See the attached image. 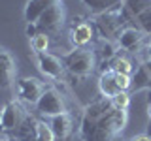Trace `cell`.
I'll list each match as a JSON object with an SVG mask.
<instances>
[{
    "label": "cell",
    "mask_w": 151,
    "mask_h": 141,
    "mask_svg": "<svg viewBox=\"0 0 151 141\" xmlns=\"http://www.w3.org/2000/svg\"><path fill=\"white\" fill-rule=\"evenodd\" d=\"M129 124V113L115 109L110 98H96L83 107L79 122L81 141H123V134Z\"/></svg>",
    "instance_id": "6da1fadb"
},
{
    "label": "cell",
    "mask_w": 151,
    "mask_h": 141,
    "mask_svg": "<svg viewBox=\"0 0 151 141\" xmlns=\"http://www.w3.org/2000/svg\"><path fill=\"white\" fill-rule=\"evenodd\" d=\"M64 21H66L64 4H63V0H59V2H55L49 9H45L36 23L27 25V36L28 38H34L36 34L57 36L60 30H63Z\"/></svg>",
    "instance_id": "7a4b0ae2"
},
{
    "label": "cell",
    "mask_w": 151,
    "mask_h": 141,
    "mask_svg": "<svg viewBox=\"0 0 151 141\" xmlns=\"http://www.w3.org/2000/svg\"><path fill=\"white\" fill-rule=\"evenodd\" d=\"M63 62H64V68L76 77H89L94 72L96 56H94V51L87 49V47H81V49L74 47L70 53H66L63 56Z\"/></svg>",
    "instance_id": "3957f363"
},
{
    "label": "cell",
    "mask_w": 151,
    "mask_h": 141,
    "mask_svg": "<svg viewBox=\"0 0 151 141\" xmlns=\"http://www.w3.org/2000/svg\"><path fill=\"white\" fill-rule=\"evenodd\" d=\"M94 26H96L98 34L104 40H117L123 28L129 26V21L123 15L121 8L113 9V11L102 13V15H94Z\"/></svg>",
    "instance_id": "277c9868"
},
{
    "label": "cell",
    "mask_w": 151,
    "mask_h": 141,
    "mask_svg": "<svg viewBox=\"0 0 151 141\" xmlns=\"http://www.w3.org/2000/svg\"><path fill=\"white\" fill-rule=\"evenodd\" d=\"M30 115L25 107L21 105V102L9 100L6 105L2 107V119H0V132L6 135H13L19 130V126L27 120V117Z\"/></svg>",
    "instance_id": "5b68a950"
},
{
    "label": "cell",
    "mask_w": 151,
    "mask_h": 141,
    "mask_svg": "<svg viewBox=\"0 0 151 141\" xmlns=\"http://www.w3.org/2000/svg\"><path fill=\"white\" fill-rule=\"evenodd\" d=\"M36 111L44 117H55V115H60V113H66V103H64V98H63V92L55 87H47L44 96L38 100L36 103Z\"/></svg>",
    "instance_id": "8992f818"
},
{
    "label": "cell",
    "mask_w": 151,
    "mask_h": 141,
    "mask_svg": "<svg viewBox=\"0 0 151 141\" xmlns=\"http://www.w3.org/2000/svg\"><path fill=\"white\" fill-rule=\"evenodd\" d=\"M45 88V83L38 77H21L17 81V96L19 100L36 105L38 100L44 96Z\"/></svg>",
    "instance_id": "52a82bcc"
},
{
    "label": "cell",
    "mask_w": 151,
    "mask_h": 141,
    "mask_svg": "<svg viewBox=\"0 0 151 141\" xmlns=\"http://www.w3.org/2000/svg\"><path fill=\"white\" fill-rule=\"evenodd\" d=\"M17 75V60L8 47L0 45V88H9Z\"/></svg>",
    "instance_id": "ba28073f"
},
{
    "label": "cell",
    "mask_w": 151,
    "mask_h": 141,
    "mask_svg": "<svg viewBox=\"0 0 151 141\" xmlns=\"http://www.w3.org/2000/svg\"><path fill=\"white\" fill-rule=\"evenodd\" d=\"M36 62H38V68L40 72L45 75V77H51V79H63L64 75V62L63 58H59L57 55L53 53H38L36 55Z\"/></svg>",
    "instance_id": "9c48e42d"
},
{
    "label": "cell",
    "mask_w": 151,
    "mask_h": 141,
    "mask_svg": "<svg viewBox=\"0 0 151 141\" xmlns=\"http://www.w3.org/2000/svg\"><path fill=\"white\" fill-rule=\"evenodd\" d=\"M93 38H94V26L83 19H78V23H74L70 28V41L76 49L87 47L93 41Z\"/></svg>",
    "instance_id": "30bf717a"
},
{
    "label": "cell",
    "mask_w": 151,
    "mask_h": 141,
    "mask_svg": "<svg viewBox=\"0 0 151 141\" xmlns=\"http://www.w3.org/2000/svg\"><path fill=\"white\" fill-rule=\"evenodd\" d=\"M49 124L55 132L57 141H70V137H72V134H74V119L68 111L51 117Z\"/></svg>",
    "instance_id": "8fae6325"
},
{
    "label": "cell",
    "mask_w": 151,
    "mask_h": 141,
    "mask_svg": "<svg viewBox=\"0 0 151 141\" xmlns=\"http://www.w3.org/2000/svg\"><path fill=\"white\" fill-rule=\"evenodd\" d=\"M145 36H147V34L142 32L138 26L129 25V26L123 28V32L119 34L117 41H119V45L125 51H132V53H136V51H140V45H142V41H144Z\"/></svg>",
    "instance_id": "7c38bea8"
},
{
    "label": "cell",
    "mask_w": 151,
    "mask_h": 141,
    "mask_svg": "<svg viewBox=\"0 0 151 141\" xmlns=\"http://www.w3.org/2000/svg\"><path fill=\"white\" fill-rule=\"evenodd\" d=\"M55 2H59V0H27V6H25V21L28 25H32V23H36L40 15L45 11V9H49L53 6Z\"/></svg>",
    "instance_id": "4fadbf2b"
},
{
    "label": "cell",
    "mask_w": 151,
    "mask_h": 141,
    "mask_svg": "<svg viewBox=\"0 0 151 141\" xmlns=\"http://www.w3.org/2000/svg\"><path fill=\"white\" fill-rule=\"evenodd\" d=\"M98 90H100V96L104 98H113L117 92H121V88L117 87V81H115V72L102 70L100 79H98Z\"/></svg>",
    "instance_id": "5bb4252c"
},
{
    "label": "cell",
    "mask_w": 151,
    "mask_h": 141,
    "mask_svg": "<svg viewBox=\"0 0 151 141\" xmlns=\"http://www.w3.org/2000/svg\"><path fill=\"white\" fill-rule=\"evenodd\" d=\"M147 8H151V0H123L121 11L129 23H134V19Z\"/></svg>",
    "instance_id": "9a60e30c"
},
{
    "label": "cell",
    "mask_w": 151,
    "mask_h": 141,
    "mask_svg": "<svg viewBox=\"0 0 151 141\" xmlns=\"http://www.w3.org/2000/svg\"><path fill=\"white\" fill-rule=\"evenodd\" d=\"M94 15H102V13L119 9L123 6V0H81Z\"/></svg>",
    "instance_id": "2e32d148"
},
{
    "label": "cell",
    "mask_w": 151,
    "mask_h": 141,
    "mask_svg": "<svg viewBox=\"0 0 151 141\" xmlns=\"http://www.w3.org/2000/svg\"><path fill=\"white\" fill-rule=\"evenodd\" d=\"M38 119H34L32 115L27 117V120L19 126V130L13 134V137H17L19 141H38V132H36Z\"/></svg>",
    "instance_id": "e0dca14e"
},
{
    "label": "cell",
    "mask_w": 151,
    "mask_h": 141,
    "mask_svg": "<svg viewBox=\"0 0 151 141\" xmlns=\"http://www.w3.org/2000/svg\"><path fill=\"white\" fill-rule=\"evenodd\" d=\"M145 88H151V72L149 68L142 62L136 70V73L132 75V85H130V90H145Z\"/></svg>",
    "instance_id": "ac0fdd59"
},
{
    "label": "cell",
    "mask_w": 151,
    "mask_h": 141,
    "mask_svg": "<svg viewBox=\"0 0 151 141\" xmlns=\"http://www.w3.org/2000/svg\"><path fill=\"white\" fill-rule=\"evenodd\" d=\"M119 41L115 40H104V38H100V56L104 62H110V60H113L117 56V49H119Z\"/></svg>",
    "instance_id": "d6986e66"
},
{
    "label": "cell",
    "mask_w": 151,
    "mask_h": 141,
    "mask_svg": "<svg viewBox=\"0 0 151 141\" xmlns=\"http://www.w3.org/2000/svg\"><path fill=\"white\" fill-rule=\"evenodd\" d=\"M108 70H111V72H115V73L132 75L134 66H132V62L127 58V56H115V58L111 60V64H110V68H108Z\"/></svg>",
    "instance_id": "ffe728a7"
},
{
    "label": "cell",
    "mask_w": 151,
    "mask_h": 141,
    "mask_svg": "<svg viewBox=\"0 0 151 141\" xmlns=\"http://www.w3.org/2000/svg\"><path fill=\"white\" fill-rule=\"evenodd\" d=\"M36 132H38V141H57L55 132H53V128H51V124H49V122H45V120H38Z\"/></svg>",
    "instance_id": "44dd1931"
},
{
    "label": "cell",
    "mask_w": 151,
    "mask_h": 141,
    "mask_svg": "<svg viewBox=\"0 0 151 141\" xmlns=\"http://www.w3.org/2000/svg\"><path fill=\"white\" fill-rule=\"evenodd\" d=\"M134 26H138L142 32L145 34H151V8H147L145 11H142L138 17L134 19Z\"/></svg>",
    "instance_id": "7402d4cb"
},
{
    "label": "cell",
    "mask_w": 151,
    "mask_h": 141,
    "mask_svg": "<svg viewBox=\"0 0 151 141\" xmlns=\"http://www.w3.org/2000/svg\"><path fill=\"white\" fill-rule=\"evenodd\" d=\"M30 47L32 51L38 53H47V47H49V36L47 34H36L34 38H30Z\"/></svg>",
    "instance_id": "603a6c76"
},
{
    "label": "cell",
    "mask_w": 151,
    "mask_h": 141,
    "mask_svg": "<svg viewBox=\"0 0 151 141\" xmlns=\"http://www.w3.org/2000/svg\"><path fill=\"white\" fill-rule=\"evenodd\" d=\"M111 100V105L115 107V109H129V105H130V94L129 90H121V92H117L113 98H110Z\"/></svg>",
    "instance_id": "cb8c5ba5"
},
{
    "label": "cell",
    "mask_w": 151,
    "mask_h": 141,
    "mask_svg": "<svg viewBox=\"0 0 151 141\" xmlns=\"http://www.w3.org/2000/svg\"><path fill=\"white\" fill-rule=\"evenodd\" d=\"M129 141H151V137L147 134H138V135H132Z\"/></svg>",
    "instance_id": "d4e9b609"
},
{
    "label": "cell",
    "mask_w": 151,
    "mask_h": 141,
    "mask_svg": "<svg viewBox=\"0 0 151 141\" xmlns=\"http://www.w3.org/2000/svg\"><path fill=\"white\" fill-rule=\"evenodd\" d=\"M145 134L151 137V119H149V122H147V128H145Z\"/></svg>",
    "instance_id": "484cf974"
},
{
    "label": "cell",
    "mask_w": 151,
    "mask_h": 141,
    "mask_svg": "<svg viewBox=\"0 0 151 141\" xmlns=\"http://www.w3.org/2000/svg\"><path fill=\"white\" fill-rule=\"evenodd\" d=\"M6 141H19V139H17V137H13V135H8Z\"/></svg>",
    "instance_id": "4316f807"
},
{
    "label": "cell",
    "mask_w": 151,
    "mask_h": 141,
    "mask_svg": "<svg viewBox=\"0 0 151 141\" xmlns=\"http://www.w3.org/2000/svg\"><path fill=\"white\" fill-rule=\"evenodd\" d=\"M6 137H8V135H6V134H2V132H0V141H4Z\"/></svg>",
    "instance_id": "83f0119b"
},
{
    "label": "cell",
    "mask_w": 151,
    "mask_h": 141,
    "mask_svg": "<svg viewBox=\"0 0 151 141\" xmlns=\"http://www.w3.org/2000/svg\"><path fill=\"white\" fill-rule=\"evenodd\" d=\"M144 64H145V66H147V68H149V72H151V58L147 60V62H144Z\"/></svg>",
    "instance_id": "f1b7e54d"
},
{
    "label": "cell",
    "mask_w": 151,
    "mask_h": 141,
    "mask_svg": "<svg viewBox=\"0 0 151 141\" xmlns=\"http://www.w3.org/2000/svg\"><path fill=\"white\" fill-rule=\"evenodd\" d=\"M147 51H149V55H151V41H149V45H147Z\"/></svg>",
    "instance_id": "f546056e"
},
{
    "label": "cell",
    "mask_w": 151,
    "mask_h": 141,
    "mask_svg": "<svg viewBox=\"0 0 151 141\" xmlns=\"http://www.w3.org/2000/svg\"><path fill=\"white\" fill-rule=\"evenodd\" d=\"M147 113H149V119H151V105H149V111Z\"/></svg>",
    "instance_id": "4dcf8cb0"
},
{
    "label": "cell",
    "mask_w": 151,
    "mask_h": 141,
    "mask_svg": "<svg viewBox=\"0 0 151 141\" xmlns=\"http://www.w3.org/2000/svg\"><path fill=\"white\" fill-rule=\"evenodd\" d=\"M0 119H2V111H0Z\"/></svg>",
    "instance_id": "1f68e13d"
},
{
    "label": "cell",
    "mask_w": 151,
    "mask_h": 141,
    "mask_svg": "<svg viewBox=\"0 0 151 141\" xmlns=\"http://www.w3.org/2000/svg\"><path fill=\"white\" fill-rule=\"evenodd\" d=\"M4 141H6V139H4Z\"/></svg>",
    "instance_id": "d6a6232c"
}]
</instances>
